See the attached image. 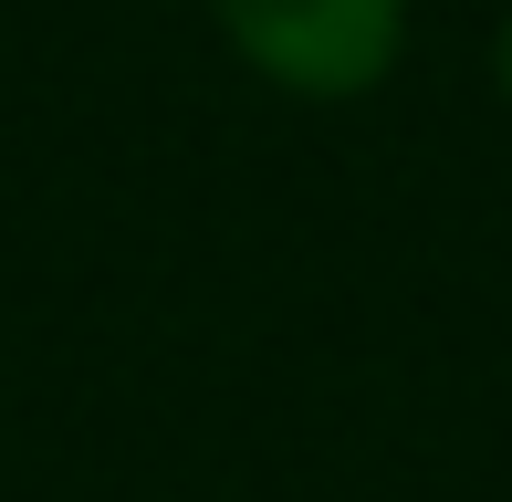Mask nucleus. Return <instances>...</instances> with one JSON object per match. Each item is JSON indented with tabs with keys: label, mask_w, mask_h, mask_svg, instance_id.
Segmentation results:
<instances>
[{
	"label": "nucleus",
	"mask_w": 512,
	"mask_h": 502,
	"mask_svg": "<svg viewBox=\"0 0 512 502\" xmlns=\"http://www.w3.org/2000/svg\"><path fill=\"white\" fill-rule=\"evenodd\" d=\"M492 84H502V95H512V21H502V32H492Z\"/></svg>",
	"instance_id": "2"
},
{
	"label": "nucleus",
	"mask_w": 512,
	"mask_h": 502,
	"mask_svg": "<svg viewBox=\"0 0 512 502\" xmlns=\"http://www.w3.org/2000/svg\"><path fill=\"white\" fill-rule=\"evenodd\" d=\"M230 53L283 95H366L408 42V0H209Z\"/></svg>",
	"instance_id": "1"
}]
</instances>
